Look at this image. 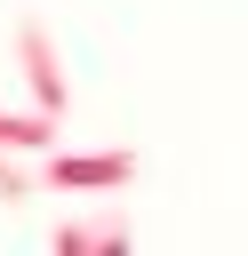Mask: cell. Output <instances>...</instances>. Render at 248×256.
<instances>
[{
  "instance_id": "obj_1",
  "label": "cell",
  "mask_w": 248,
  "mask_h": 256,
  "mask_svg": "<svg viewBox=\"0 0 248 256\" xmlns=\"http://www.w3.org/2000/svg\"><path fill=\"white\" fill-rule=\"evenodd\" d=\"M48 192H120V184H136V152H48Z\"/></svg>"
},
{
  "instance_id": "obj_5",
  "label": "cell",
  "mask_w": 248,
  "mask_h": 256,
  "mask_svg": "<svg viewBox=\"0 0 248 256\" xmlns=\"http://www.w3.org/2000/svg\"><path fill=\"white\" fill-rule=\"evenodd\" d=\"M40 184H48V176H32V168H16V152H0V208L40 200Z\"/></svg>"
},
{
  "instance_id": "obj_3",
  "label": "cell",
  "mask_w": 248,
  "mask_h": 256,
  "mask_svg": "<svg viewBox=\"0 0 248 256\" xmlns=\"http://www.w3.org/2000/svg\"><path fill=\"white\" fill-rule=\"evenodd\" d=\"M56 248H64V256H88V248L112 256V248H128V224H120L112 208H104V216H72V224H56Z\"/></svg>"
},
{
  "instance_id": "obj_4",
  "label": "cell",
  "mask_w": 248,
  "mask_h": 256,
  "mask_svg": "<svg viewBox=\"0 0 248 256\" xmlns=\"http://www.w3.org/2000/svg\"><path fill=\"white\" fill-rule=\"evenodd\" d=\"M56 128L64 120L40 112V104L32 112H0V152H56Z\"/></svg>"
},
{
  "instance_id": "obj_2",
  "label": "cell",
  "mask_w": 248,
  "mask_h": 256,
  "mask_svg": "<svg viewBox=\"0 0 248 256\" xmlns=\"http://www.w3.org/2000/svg\"><path fill=\"white\" fill-rule=\"evenodd\" d=\"M16 72H24V96H32L40 112H56V120H64L72 88H64V72H56V48H48V24H40V16H24V24H16Z\"/></svg>"
}]
</instances>
